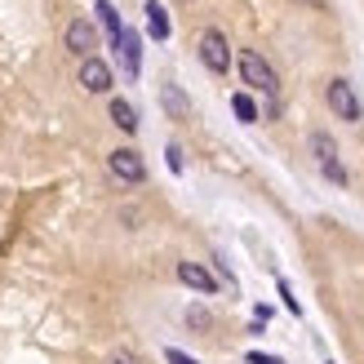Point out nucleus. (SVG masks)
Segmentation results:
<instances>
[{
    "mask_svg": "<svg viewBox=\"0 0 364 364\" xmlns=\"http://www.w3.org/2000/svg\"><path fill=\"white\" fill-rule=\"evenodd\" d=\"M165 364H200V360H191L187 351H178V347H169V351H165Z\"/></svg>",
    "mask_w": 364,
    "mask_h": 364,
    "instance_id": "obj_18",
    "label": "nucleus"
},
{
    "mask_svg": "<svg viewBox=\"0 0 364 364\" xmlns=\"http://www.w3.org/2000/svg\"><path fill=\"white\" fill-rule=\"evenodd\" d=\"M187 324H191V329H209V311H205V306H191V311H187Z\"/></svg>",
    "mask_w": 364,
    "mask_h": 364,
    "instance_id": "obj_16",
    "label": "nucleus"
},
{
    "mask_svg": "<svg viewBox=\"0 0 364 364\" xmlns=\"http://www.w3.org/2000/svg\"><path fill=\"white\" fill-rule=\"evenodd\" d=\"M160 102H165V112H169L173 120H187V116H191V102H187V94H182L178 85H165V89H160Z\"/></svg>",
    "mask_w": 364,
    "mask_h": 364,
    "instance_id": "obj_9",
    "label": "nucleus"
},
{
    "mask_svg": "<svg viewBox=\"0 0 364 364\" xmlns=\"http://www.w3.org/2000/svg\"><path fill=\"white\" fill-rule=\"evenodd\" d=\"M94 45H98V31L94 23H85V18H76V23L67 27V49L80 53V58H94Z\"/></svg>",
    "mask_w": 364,
    "mask_h": 364,
    "instance_id": "obj_6",
    "label": "nucleus"
},
{
    "mask_svg": "<svg viewBox=\"0 0 364 364\" xmlns=\"http://www.w3.org/2000/svg\"><path fill=\"white\" fill-rule=\"evenodd\" d=\"M112 124H116V129H124V134H138V112L124 98H112Z\"/></svg>",
    "mask_w": 364,
    "mask_h": 364,
    "instance_id": "obj_12",
    "label": "nucleus"
},
{
    "mask_svg": "<svg viewBox=\"0 0 364 364\" xmlns=\"http://www.w3.org/2000/svg\"><path fill=\"white\" fill-rule=\"evenodd\" d=\"M200 63H205L209 71H218V76L231 67V45H227V36L218 27H209L205 36H200Z\"/></svg>",
    "mask_w": 364,
    "mask_h": 364,
    "instance_id": "obj_3",
    "label": "nucleus"
},
{
    "mask_svg": "<svg viewBox=\"0 0 364 364\" xmlns=\"http://www.w3.org/2000/svg\"><path fill=\"white\" fill-rule=\"evenodd\" d=\"M107 364H142V360H138L134 351H116V355H112V360H107Z\"/></svg>",
    "mask_w": 364,
    "mask_h": 364,
    "instance_id": "obj_20",
    "label": "nucleus"
},
{
    "mask_svg": "<svg viewBox=\"0 0 364 364\" xmlns=\"http://www.w3.org/2000/svg\"><path fill=\"white\" fill-rule=\"evenodd\" d=\"M178 280L196 289V294H218V280H213V271L209 267H200V262H178Z\"/></svg>",
    "mask_w": 364,
    "mask_h": 364,
    "instance_id": "obj_8",
    "label": "nucleus"
},
{
    "mask_svg": "<svg viewBox=\"0 0 364 364\" xmlns=\"http://www.w3.org/2000/svg\"><path fill=\"white\" fill-rule=\"evenodd\" d=\"M165 156H169V169H173V173H182V147H169Z\"/></svg>",
    "mask_w": 364,
    "mask_h": 364,
    "instance_id": "obj_21",
    "label": "nucleus"
},
{
    "mask_svg": "<svg viewBox=\"0 0 364 364\" xmlns=\"http://www.w3.org/2000/svg\"><path fill=\"white\" fill-rule=\"evenodd\" d=\"M147 31L156 36V41H169V14H165V5H160V0H147Z\"/></svg>",
    "mask_w": 364,
    "mask_h": 364,
    "instance_id": "obj_11",
    "label": "nucleus"
},
{
    "mask_svg": "<svg viewBox=\"0 0 364 364\" xmlns=\"http://www.w3.org/2000/svg\"><path fill=\"white\" fill-rule=\"evenodd\" d=\"M302 5H316V0H302Z\"/></svg>",
    "mask_w": 364,
    "mask_h": 364,
    "instance_id": "obj_22",
    "label": "nucleus"
},
{
    "mask_svg": "<svg viewBox=\"0 0 364 364\" xmlns=\"http://www.w3.org/2000/svg\"><path fill=\"white\" fill-rule=\"evenodd\" d=\"M320 173H324V178H329V182H333V187H347V182H351V173H347V169H342V165H338V160H329V165H320Z\"/></svg>",
    "mask_w": 364,
    "mask_h": 364,
    "instance_id": "obj_15",
    "label": "nucleus"
},
{
    "mask_svg": "<svg viewBox=\"0 0 364 364\" xmlns=\"http://www.w3.org/2000/svg\"><path fill=\"white\" fill-rule=\"evenodd\" d=\"M329 364H333V360H329Z\"/></svg>",
    "mask_w": 364,
    "mask_h": 364,
    "instance_id": "obj_23",
    "label": "nucleus"
},
{
    "mask_svg": "<svg viewBox=\"0 0 364 364\" xmlns=\"http://www.w3.org/2000/svg\"><path fill=\"white\" fill-rule=\"evenodd\" d=\"M280 298H284V306H289L294 316H302V306H298V298H294V289H289L284 280H280Z\"/></svg>",
    "mask_w": 364,
    "mask_h": 364,
    "instance_id": "obj_17",
    "label": "nucleus"
},
{
    "mask_svg": "<svg viewBox=\"0 0 364 364\" xmlns=\"http://www.w3.org/2000/svg\"><path fill=\"white\" fill-rule=\"evenodd\" d=\"M231 112L240 116L245 124H253V120H258V102H253L249 94H231Z\"/></svg>",
    "mask_w": 364,
    "mask_h": 364,
    "instance_id": "obj_13",
    "label": "nucleus"
},
{
    "mask_svg": "<svg viewBox=\"0 0 364 364\" xmlns=\"http://www.w3.org/2000/svg\"><path fill=\"white\" fill-rule=\"evenodd\" d=\"M80 85L89 89V94H107V89H112V67H107L102 58H85L80 63Z\"/></svg>",
    "mask_w": 364,
    "mask_h": 364,
    "instance_id": "obj_7",
    "label": "nucleus"
},
{
    "mask_svg": "<svg viewBox=\"0 0 364 364\" xmlns=\"http://www.w3.org/2000/svg\"><path fill=\"white\" fill-rule=\"evenodd\" d=\"M107 165H112V173H116L120 182H134V187L147 178V165H142V156H138L134 147H116L112 156H107Z\"/></svg>",
    "mask_w": 364,
    "mask_h": 364,
    "instance_id": "obj_4",
    "label": "nucleus"
},
{
    "mask_svg": "<svg viewBox=\"0 0 364 364\" xmlns=\"http://www.w3.org/2000/svg\"><path fill=\"white\" fill-rule=\"evenodd\" d=\"M324 98H329V112L338 116V120H347V124H355L360 116H364V107H360V98H355V89H351V80H329V89H324Z\"/></svg>",
    "mask_w": 364,
    "mask_h": 364,
    "instance_id": "obj_2",
    "label": "nucleus"
},
{
    "mask_svg": "<svg viewBox=\"0 0 364 364\" xmlns=\"http://www.w3.org/2000/svg\"><path fill=\"white\" fill-rule=\"evenodd\" d=\"M245 360H249V364H284L280 355H267V351H249Z\"/></svg>",
    "mask_w": 364,
    "mask_h": 364,
    "instance_id": "obj_19",
    "label": "nucleus"
},
{
    "mask_svg": "<svg viewBox=\"0 0 364 364\" xmlns=\"http://www.w3.org/2000/svg\"><path fill=\"white\" fill-rule=\"evenodd\" d=\"M138 45H142V41H138V31H134V27H124V36L112 45V49H116V58H120V67L129 71V76H138V71H142V49H138Z\"/></svg>",
    "mask_w": 364,
    "mask_h": 364,
    "instance_id": "obj_5",
    "label": "nucleus"
},
{
    "mask_svg": "<svg viewBox=\"0 0 364 364\" xmlns=\"http://www.w3.org/2000/svg\"><path fill=\"white\" fill-rule=\"evenodd\" d=\"M311 151L320 165H329V160H338V147H333V138L329 134H311Z\"/></svg>",
    "mask_w": 364,
    "mask_h": 364,
    "instance_id": "obj_14",
    "label": "nucleus"
},
{
    "mask_svg": "<svg viewBox=\"0 0 364 364\" xmlns=\"http://www.w3.org/2000/svg\"><path fill=\"white\" fill-rule=\"evenodd\" d=\"M240 80H245L249 89H258V94H276V85H280L276 67H271L262 53H253V49L240 53Z\"/></svg>",
    "mask_w": 364,
    "mask_h": 364,
    "instance_id": "obj_1",
    "label": "nucleus"
},
{
    "mask_svg": "<svg viewBox=\"0 0 364 364\" xmlns=\"http://www.w3.org/2000/svg\"><path fill=\"white\" fill-rule=\"evenodd\" d=\"M94 14H98V23H102V31L112 36V45H116L120 36H124V23H120V14H116V5H112V0H98V5H94Z\"/></svg>",
    "mask_w": 364,
    "mask_h": 364,
    "instance_id": "obj_10",
    "label": "nucleus"
}]
</instances>
